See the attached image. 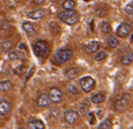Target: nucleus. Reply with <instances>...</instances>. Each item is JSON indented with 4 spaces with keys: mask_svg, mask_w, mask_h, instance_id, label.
<instances>
[{
    "mask_svg": "<svg viewBox=\"0 0 133 129\" xmlns=\"http://www.w3.org/2000/svg\"><path fill=\"white\" fill-rule=\"evenodd\" d=\"M58 18L68 25H73L79 21V16L75 10H65L58 15Z\"/></svg>",
    "mask_w": 133,
    "mask_h": 129,
    "instance_id": "nucleus-1",
    "label": "nucleus"
},
{
    "mask_svg": "<svg viewBox=\"0 0 133 129\" xmlns=\"http://www.w3.org/2000/svg\"><path fill=\"white\" fill-rule=\"evenodd\" d=\"M34 52L38 57L46 58L50 53V47L45 41H38L33 46Z\"/></svg>",
    "mask_w": 133,
    "mask_h": 129,
    "instance_id": "nucleus-2",
    "label": "nucleus"
},
{
    "mask_svg": "<svg viewBox=\"0 0 133 129\" xmlns=\"http://www.w3.org/2000/svg\"><path fill=\"white\" fill-rule=\"evenodd\" d=\"M129 102H130V95L129 94H122V96L118 97L116 99L114 103V107L117 111H120V112H122L125 109H127L129 105Z\"/></svg>",
    "mask_w": 133,
    "mask_h": 129,
    "instance_id": "nucleus-3",
    "label": "nucleus"
},
{
    "mask_svg": "<svg viewBox=\"0 0 133 129\" xmlns=\"http://www.w3.org/2000/svg\"><path fill=\"white\" fill-rule=\"evenodd\" d=\"M73 57V52L69 49H61L55 53V60L59 63H64Z\"/></svg>",
    "mask_w": 133,
    "mask_h": 129,
    "instance_id": "nucleus-4",
    "label": "nucleus"
},
{
    "mask_svg": "<svg viewBox=\"0 0 133 129\" xmlns=\"http://www.w3.org/2000/svg\"><path fill=\"white\" fill-rule=\"evenodd\" d=\"M95 85V81L90 76H87V77H84L80 79V86H81V89H83L84 92L88 93L92 89H94Z\"/></svg>",
    "mask_w": 133,
    "mask_h": 129,
    "instance_id": "nucleus-5",
    "label": "nucleus"
},
{
    "mask_svg": "<svg viewBox=\"0 0 133 129\" xmlns=\"http://www.w3.org/2000/svg\"><path fill=\"white\" fill-rule=\"evenodd\" d=\"M62 94L61 90L56 87H53L49 91V97L52 103H59L62 100Z\"/></svg>",
    "mask_w": 133,
    "mask_h": 129,
    "instance_id": "nucleus-6",
    "label": "nucleus"
},
{
    "mask_svg": "<svg viewBox=\"0 0 133 129\" xmlns=\"http://www.w3.org/2000/svg\"><path fill=\"white\" fill-rule=\"evenodd\" d=\"M130 32H131V26H130V24H129L128 23H122L118 26V28H117L116 34L118 36L124 38V37L128 36L130 34Z\"/></svg>",
    "mask_w": 133,
    "mask_h": 129,
    "instance_id": "nucleus-7",
    "label": "nucleus"
},
{
    "mask_svg": "<svg viewBox=\"0 0 133 129\" xmlns=\"http://www.w3.org/2000/svg\"><path fill=\"white\" fill-rule=\"evenodd\" d=\"M64 118H65L66 122L68 123V124L72 125L79 118V116H78V113L76 112L74 110H68L64 113Z\"/></svg>",
    "mask_w": 133,
    "mask_h": 129,
    "instance_id": "nucleus-8",
    "label": "nucleus"
},
{
    "mask_svg": "<svg viewBox=\"0 0 133 129\" xmlns=\"http://www.w3.org/2000/svg\"><path fill=\"white\" fill-rule=\"evenodd\" d=\"M51 103L52 102H51V100H50V97H49V95H47V94H41L36 100L37 106H38V107H49Z\"/></svg>",
    "mask_w": 133,
    "mask_h": 129,
    "instance_id": "nucleus-9",
    "label": "nucleus"
},
{
    "mask_svg": "<svg viewBox=\"0 0 133 129\" xmlns=\"http://www.w3.org/2000/svg\"><path fill=\"white\" fill-rule=\"evenodd\" d=\"M11 111V104L7 100L0 99V115L5 116Z\"/></svg>",
    "mask_w": 133,
    "mask_h": 129,
    "instance_id": "nucleus-10",
    "label": "nucleus"
},
{
    "mask_svg": "<svg viewBox=\"0 0 133 129\" xmlns=\"http://www.w3.org/2000/svg\"><path fill=\"white\" fill-rule=\"evenodd\" d=\"M45 11L42 8L36 9V10H32L28 13V17L33 20H38V19H42L45 16Z\"/></svg>",
    "mask_w": 133,
    "mask_h": 129,
    "instance_id": "nucleus-11",
    "label": "nucleus"
},
{
    "mask_svg": "<svg viewBox=\"0 0 133 129\" xmlns=\"http://www.w3.org/2000/svg\"><path fill=\"white\" fill-rule=\"evenodd\" d=\"M99 42H96V41H92V42H90L89 44H87V46H85V52H87V53H94V52H95L97 50L99 49Z\"/></svg>",
    "mask_w": 133,
    "mask_h": 129,
    "instance_id": "nucleus-12",
    "label": "nucleus"
},
{
    "mask_svg": "<svg viewBox=\"0 0 133 129\" xmlns=\"http://www.w3.org/2000/svg\"><path fill=\"white\" fill-rule=\"evenodd\" d=\"M29 129H44V124L42 120L35 119L28 123Z\"/></svg>",
    "mask_w": 133,
    "mask_h": 129,
    "instance_id": "nucleus-13",
    "label": "nucleus"
},
{
    "mask_svg": "<svg viewBox=\"0 0 133 129\" xmlns=\"http://www.w3.org/2000/svg\"><path fill=\"white\" fill-rule=\"evenodd\" d=\"M23 29L25 33L30 36H33L35 34V29L33 27V25L29 22H24L23 23Z\"/></svg>",
    "mask_w": 133,
    "mask_h": 129,
    "instance_id": "nucleus-14",
    "label": "nucleus"
},
{
    "mask_svg": "<svg viewBox=\"0 0 133 129\" xmlns=\"http://www.w3.org/2000/svg\"><path fill=\"white\" fill-rule=\"evenodd\" d=\"M122 62L123 65H130L133 62V52H128L122 57Z\"/></svg>",
    "mask_w": 133,
    "mask_h": 129,
    "instance_id": "nucleus-15",
    "label": "nucleus"
},
{
    "mask_svg": "<svg viewBox=\"0 0 133 129\" xmlns=\"http://www.w3.org/2000/svg\"><path fill=\"white\" fill-rule=\"evenodd\" d=\"M91 100H92V102L95 103V104H102L103 102H104L105 97L101 93L95 94V95H94L93 97H92Z\"/></svg>",
    "mask_w": 133,
    "mask_h": 129,
    "instance_id": "nucleus-16",
    "label": "nucleus"
},
{
    "mask_svg": "<svg viewBox=\"0 0 133 129\" xmlns=\"http://www.w3.org/2000/svg\"><path fill=\"white\" fill-rule=\"evenodd\" d=\"M13 88V84L9 81H0V91H8Z\"/></svg>",
    "mask_w": 133,
    "mask_h": 129,
    "instance_id": "nucleus-17",
    "label": "nucleus"
},
{
    "mask_svg": "<svg viewBox=\"0 0 133 129\" xmlns=\"http://www.w3.org/2000/svg\"><path fill=\"white\" fill-rule=\"evenodd\" d=\"M62 7L65 10H74L76 7V3L74 0H65L62 4Z\"/></svg>",
    "mask_w": 133,
    "mask_h": 129,
    "instance_id": "nucleus-18",
    "label": "nucleus"
},
{
    "mask_svg": "<svg viewBox=\"0 0 133 129\" xmlns=\"http://www.w3.org/2000/svg\"><path fill=\"white\" fill-rule=\"evenodd\" d=\"M78 75V70L76 68H71L66 71V77L69 79H73Z\"/></svg>",
    "mask_w": 133,
    "mask_h": 129,
    "instance_id": "nucleus-19",
    "label": "nucleus"
},
{
    "mask_svg": "<svg viewBox=\"0 0 133 129\" xmlns=\"http://www.w3.org/2000/svg\"><path fill=\"white\" fill-rule=\"evenodd\" d=\"M12 47H13V44H12V42H10V41H4L0 44V49L5 52H8Z\"/></svg>",
    "mask_w": 133,
    "mask_h": 129,
    "instance_id": "nucleus-20",
    "label": "nucleus"
},
{
    "mask_svg": "<svg viewBox=\"0 0 133 129\" xmlns=\"http://www.w3.org/2000/svg\"><path fill=\"white\" fill-rule=\"evenodd\" d=\"M107 41H108V44L111 48H116V47L119 46V41L117 40V38H115L114 36H112V35L108 36Z\"/></svg>",
    "mask_w": 133,
    "mask_h": 129,
    "instance_id": "nucleus-21",
    "label": "nucleus"
},
{
    "mask_svg": "<svg viewBox=\"0 0 133 129\" xmlns=\"http://www.w3.org/2000/svg\"><path fill=\"white\" fill-rule=\"evenodd\" d=\"M111 127H112L111 122L109 119H105L104 121H103V122L99 125L97 129H111Z\"/></svg>",
    "mask_w": 133,
    "mask_h": 129,
    "instance_id": "nucleus-22",
    "label": "nucleus"
},
{
    "mask_svg": "<svg viewBox=\"0 0 133 129\" xmlns=\"http://www.w3.org/2000/svg\"><path fill=\"white\" fill-rule=\"evenodd\" d=\"M100 28H101L102 32L104 33V34H108L111 30V24L108 22H103L101 23V25H100Z\"/></svg>",
    "mask_w": 133,
    "mask_h": 129,
    "instance_id": "nucleus-23",
    "label": "nucleus"
},
{
    "mask_svg": "<svg viewBox=\"0 0 133 129\" xmlns=\"http://www.w3.org/2000/svg\"><path fill=\"white\" fill-rule=\"evenodd\" d=\"M107 58V53L103 51H101V52H98L95 56V60H97V62H101V60H103Z\"/></svg>",
    "mask_w": 133,
    "mask_h": 129,
    "instance_id": "nucleus-24",
    "label": "nucleus"
},
{
    "mask_svg": "<svg viewBox=\"0 0 133 129\" xmlns=\"http://www.w3.org/2000/svg\"><path fill=\"white\" fill-rule=\"evenodd\" d=\"M8 58L12 60H18V59L20 58V54L17 52H15V51H12V52H8Z\"/></svg>",
    "mask_w": 133,
    "mask_h": 129,
    "instance_id": "nucleus-25",
    "label": "nucleus"
},
{
    "mask_svg": "<svg viewBox=\"0 0 133 129\" xmlns=\"http://www.w3.org/2000/svg\"><path fill=\"white\" fill-rule=\"evenodd\" d=\"M68 92L71 93L72 95H77V94H78V90H77V87H76L75 85H72V84L68 85Z\"/></svg>",
    "mask_w": 133,
    "mask_h": 129,
    "instance_id": "nucleus-26",
    "label": "nucleus"
},
{
    "mask_svg": "<svg viewBox=\"0 0 133 129\" xmlns=\"http://www.w3.org/2000/svg\"><path fill=\"white\" fill-rule=\"evenodd\" d=\"M88 107H89V106H88V104H87V103H83V104H81V106H80V111H81L82 114L85 115V113H87Z\"/></svg>",
    "mask_w": 133,
    "mask_h": 129,
    "instance_id": "nucleus-27",
    "label": "nucleus"
},
{
    "mask_svg": "<svg viewBox=\"0 0 133 129\" xmlns=\"http://www.w3.org/2000/svg\"><path fill=\"white\" fill-rule=\"evenodd\" d=\"M124 10L127 14H129V15H133V5L129 4V5H127L126 7H125Z\"/></svg>",
    "mask_w": 133,
    "mask_h": 129,
    "instance_id": "nucleus-28",
    "label": "nucleus"
},
{
    "mask_svg": "<svg viewBox=\"0 0 133 129\" xmlns=\"http://www.w3.org/2000/svg\"><path fill=\"white\" fill-rule=\"evenodd\" d=\"M96 13L100 17H103V16H105V15H107V10L104 8H99Z\"/></svg>",
    "mask_w": 133,
    "mask_h": 129,
    "instance_id": "nucleus-29",
    "label": "nucleus"
},
{
    "mask_svg": "<svg viewBox=\"0 0 133 129\" xmlns=\"http://www.w3.org/2000/svg\"><path fill=\"white\" fill-rule=\"evenodd\" d=\"M45 1H46V0H33V3L38 5H42L45 3Z\"/></svg>",
    "mask_w": 133,
    "mask_h": 129,
    "instance_id": "nucleus-30",
    "label": "nucleus"
},
{
    "mask_svg": "<svg viewBox=\"0 0 133 129\" xmlns=\"http://www.w3.org/2000/svg\"><path fill=\"white\" fill-rule=\"evenodd\" d=\"M90 115H91V118H92V120L90 121V124L94 125V124H95V117H94V113H90Z\"/></svg>",
    "mask_w": 133,
    "mask_h": 129,
    "instance_id": "nucleus-31",
    "label": "nucleus"
},
{
    "mask_svg": "<svg viewBox=\"0 0 133 129\" xmlns=\"http://www.w3.org/2000/svg\"><path fill=\"white\" fill-rule=\"evenodd\" d=\"M83 1H85V2H88L89 0H83Z\"/></svg>",
    "mask_w": 133,
    "mask_h": 129,
    "instance_id": "nucleus-32",
    "label": "nucleus"
},
{
    "mask_svg": "<svg viewBox=\"0 0 133 129\" xmlns=\"http://www.w3.org/2000/svg\"><path fill=\"white\" fill-rule=\"evenodd\" d=\"M132 129H133V128H132Z\"/></svg>",
    "mask_w": 133,
    "mask_h": 129,
    "instance_id": "nucleus-33",
    "label": "nucleus"
}]
</instances>
